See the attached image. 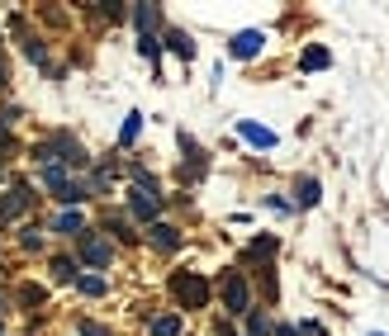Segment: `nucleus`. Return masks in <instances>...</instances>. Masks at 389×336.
I'll use <instances>...</instances> for the list:
<instances>
[{"instance_id":"nucleus-20","label":"nucleus","mask_w":389,"mask_h":336,"mask_svg":"<svg viewBox=\"0 0 389 336\" xmlns=\"http://www.w3.org/2000/svg\"><path fill=\"white\" fill-rule=\"evenodd\" d=\"M43 180H48V190L57 194V190L67 185V171H62V166H48V171H43Z\"/></svg>"},{"instance_id":"nucleus-8","label":"nucleus","mask_w":389,"mask_h":336,"mask_svg":"<svg viewBox=\"0 0 389 336\" xmlns=\"http://www.w3.org/2000/svg\"><path fill=\"white\" fill-rule=\"evenodd\" d=\"M237 133H242V137H247L252 147H276V133H271V128H261V124H247V119H242V124H237Z\"/></svg>"},{"instance_id":"nucleus-25","label":"nucleus","mask_w":389,"mask_h":336,"mask_svg":"<svg viewBox=\"0 0 389 336\" xmlns=\"http://www.w3.org/2000/svg\"><path fill=\"white\" fill-rule=\"evenodd\" d=\"M81 336H114V332H109V327H100V322H90V317H86V322H81Z\"/></svg>"},{"instance_id":"nucleus-10","label":"nucleus","mask_w":389,"mask_h":336,"mask_svg":"<svg viewBox=\"0 0 389 336\" xmlns=\"http://www.w3.org/2000/svg\"><path fill=\"white\" fill-rule=\"evenodd\" d=\"M328 62H333V52L318 48V43H313V48H304V57H299V67H304V72H323Z\"/></svg>"},{"instance_id":"nucleus-23","label":"nucleus","mask_w":389,"mask_h":336,"mask_svg":"<svg viewBox=\"0 0 389 336\" xmlns=\"http://www.w3.org/2000/svg\"><path fill=\"white\" fill-rule=\"evenodd\" d=\"M19 242H24V251H38V246H43V237H38V228H24V233H19Z\"/></svg>"},{"instance_id":"nucleus-27","label":"nucleus","mask_w":389,"mask_h":336,"mask_svg":"<svg viewBox=\"0 0 389 336\" xmlns=\"http://www.w3.org/2000/svg\"><path fill=\"white\" fill-rule=\"evenodd\" d=\"M214 332H219V336H237L233 327H228V322H219V327H214Z\"/></svg>"},{"instance_id":"nucleus-4","label":"nucleus","mask_w":389,"mask_h":336,"mask_svg":"<svg viewBox=\"0 0 389 336\" xmlns=\"http://www.w3.org/2000/svg\"><path fill=\"white\" fill-rule=\"evenodd\" d=\"M129 213H133V218H143V223H157L161 199H157V194H148V190H133V194H129Z\"/></svg>"},{"instance_id":"nucleus-11","label":"nucleus","mask_w":389,"mask_h":336,"mask_svg":"<svg viewBox=\"0 0 389 336\" xmlns=\"http://www.w3.org/2000/svg\"><path fill=\"white\" fill-rule=\"evenodd\" d=\"M133 19H138L143 33H152V28L161 24V10H157V5H133Z\"/></svg>"},{"instance_id":"nucleus-2","label":"nucleus","mask_w":389,"mask_h":336,"mask_svg":"<svg viewBox=\"0 0 389 336\" xmlns=\"http://www.w3.org/2000/svg\"><path fill=\"white\" fill-rule=\"evenodd\" d=\"M223 303H228V312H252V289H247V280H242V270H228L223 275Z\"/></svg>"},{"instance_id":"nucleus-16","label":"nucleus","mask_w":389,"mask_h":336,"mask_svg":"<svg viewBox=\"0 0 389 336\" xmlns=\"http://www.w3.org/2000/svg\"><path fill=\"white\" fill-rule=\"evenodd\" d=\"M19 303H29V308L48 303V289H43V285H19Z\"/></svg>"},{"instance_id":"nucleus-14","label":"nucleus","mask_w":389,"mask_h":336,"mask_svg":"<svg viewBox=\"0 0 389 336\" xmlns=\"http://www.w3.org/2000/svg\"><path fill=\"white\" fill-rule=\"evenodd\" d=\"M152 336H181V317H176V312H161V317H152Z\"/></svg>"},{"instance_id":"nucleus-21","label":"nucleus","mask_w":389,"mask_h":336,"mask_svg":"<svg viewBox=\"0 0 389 336\" xmlns=\"http://www.w3.org/2000/svg\"><path fill=\"white\" fill-rule=\"evenodd\" d=\"M247 336H271V322H266L261 312H252V317H247Z\"/></svg>"},{"instance_id":"nucleus-18","label":"nucleus","mask_w":389,"mask_h":336,"mask_svg":"<svg viewBox=\"0 0 389 336\" xmlns=\"http://www.w3.org/2000/svg\"><path fill=\"white\" fill-rule=\"evenodd\" d=\"M77 289L86 294V299H100V294H104V280H100V275H77Z\"/></svg>"},{"instance_id":"nucleus-1","label":"nucleus","mask_w":389,"mask_h":336,"mask_svg":"<svg viewBox=\"0 0 389 336\" xmlns=\"http://www.w3.org/2000/svg\"><path fill=\"white\" fill-rule=\"evenodd\" d=\"M171 299L181 308H209V280L195 270H176L171 275Z\"/></svg>"},{"instance_id":"nucleus-17","label":"nucleus","mask_w":389,"mask_h":336,"mask_svg":"<svg viewBox=\"0 0 389 336\" xmlns=\"http://www.w3.org/2000/svg\"><path fill=\"white\" fill-rule=\"evenodd\" d=\"M138 133H143V114H138V109H133L129 119H124V128H119V142H124V147H129L133 137H138Z\"/></svg>"},{"instance_id":"nucleus-28","label":"nucleus","mask_w":389,"mask_h":336,"mask_svg":"<svg viewBox=\"0 0 389 336\" xmlns=\"http://www.w3.org/2000/svg\"><path fill=\"white\" fill-rule=\"evenodd\" d=\"M0 90H5V62H0Z\"/></svg>"},{"instance_id":"nucleus-15","label":"nucleus","mask_w":389,"mask_h":336,"mask_svg":"<svg viewBox=\"0 0 389 336\" xmlns=\"http://www.w3.org/2000/svg\"><path fill=\"white\" fill-rule=\"evenodd\" d=\"M81 228H86V218H81L77 208H67V213L57 218V233H67V237H81Z\"/></svg>"},{"instance_id":"nucleus-7","label":"nucleus","mask_w":389,"mask_h":336,"mask_svg":"<svg viewBox=\"0 0 389 336\" xmlns=\"http://www.w3.org/2000/svg\"><path fill=\"white\" fill-rule=\"evenodd\" d=\"M148 237H152L157 251H176V246H181V233H176L171 223H152V228H148Z\"/></svg>"},{"instance_id":"nucleus-9","label":"nucleus","mask_w":389,"mask_h":336,"mask_svg":"<svg viewBox=\"0 0 389 336\" xmlns=\"http://www.w3.org/2000/svg\"><path fill=\"white\" fill-rule=\"evenodd\" d=\"M318 199H323V194H318V180H313V176H304V180L294 185V204L299 208H313Z\"/></svg>"},{"instance_id":"nucleus-13","label":"nucleus","mask_w":389,"mask_h":336,"mask_svg":"<svg viewBox=\"0 0 389 336\" xmlns=\"http://www.w3.org/2000/svg\"><path fill=\"white\" fill-rule=\"evenodd\" d=\"M166 43H171V52H181L185 62L195 57V43H190V33H181V28H166Z\"/></svg>"},{"instance_id":"nucleus-19","label":"nucleus","mask_w":389,"mask_h":336,"mask_svg":"<svg viewBox=\"0 0 389 336\" xmlns=\"http://www.w3.org/2000/svg\"><path fill=\"white\" fill-rule=\"evenodd\" d=\"M276 246H280V242H276V237H257V242H252V246H247V256H257V260H266V256H276Z\"/></svg>"},{"instance_id":"nucleus-5","label":"nucleus","mask_w":389,"mask_h":336,"mask_svg":"<svg viewBox=\"0 0 389 336\" xmlns=\"http://www.w3.org/2000/svg\"><path fill=\"white\" fill-rule=\"evenodd\" d=\"M29 204H33V194H29V185L19 180L15 190H10V194H5V199H0V218L10 223V218H19V213H24Z\"/></svg>"},{"instance_id":"nucleus-24","label":"nucleus","mask_w":389,"mask_h":336,"mask_svg":"<svg viewBox=\"0 0 389 336\" xmlns=\"http://www.w3.org/2000/svg\"><path fill=\"white\" fill-rule=\"evenodd\" d=\"M138 52H143V57H157V38L152 33H138Z\"/></svg>"},{"instance_id":"nucleus-6","label":"nucleus","mask_w":389,"mask_h":336,"mask_svg":"<svg viewBox=\"0 0 389 336\" xmlns=\"http://www.w3.org/2000/svg\"><path fill=\"white\" fill-rule=\"evenodd\" d=\"M261 43H266V33H261V28H247V33H237V38H233V57L247 62V57H257V52H261Z\"/></svg>"},{"instance_id":"nucleus-12","label":"nucleus","mask_w":389,"mask_h":336,"mask_svg":"<svg viewBox=\"0 0 389 336\" xmlns=\"http://www.w3.org/2000/svg\"><path fill=\"white\" fill-rule=\"evenodd\" d=\"M52 280H57V285H72V280H77V260L72 256H52Z\"/></svg>"},{"instance_id":"nucleus-29","label":"nucleus","mask_w":389,"mask_h":336,"mask_svg":"<svg viewBox=\"0 0 389 336\" xmlns=\"http://www.w3.org/2000/svg\"><path fill=\"white\" fill-rule=\"evenodd\" d=\"M0 336H5V327H0Z\"/></svg>"},{"instance_id":"nucleus-26","label":"nucleus","mask_w":389,"mask_h":336,"mask_svg":"<svg viewBox=\"0 0 389 336\" xmlns=\"http://www.w3.org/2000/svg\"><path fill=\"white\" fill-rule=\"evenodd\" d=\"M109 233H119L124 242H133V237H138V233H129V223H124V218H114V223H109Z\"/></svg>"},{"instance_id":"nucleus-3","label":"nucleus","mask_w":389,"mask_h":336,"mask_svg":"<svg viewBox=\"0 0 389 336\" xmlns=\"http://www.w3.org/2000/svg\"><path fill=\"white\" fill-rule=\"evenodd\" d=\"M81 260H86V265H109V260H114V246H109V242H104V237H90V233H81Z\"/></svg>"},{"instance_id":"nucleus-22","label":"nucleus","mask_w":389,"mask_h":336,"mask_svg":"<svg viewBox=\"0 0 389 336\" xmlns=\"http://www.w3.org/2000/svg\"><path fill=\"white\" fill-rule=\"evenodd\" d=\"M24 52H29V62L48 67V52H43V43H38V38H29V43H24Z\"/></svg>"}]
</instances>
